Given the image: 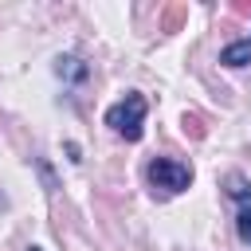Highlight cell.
Masks as SVG:
<instances>
[{"label": "cell", "instance_id": "6da1fadb", "mask_svg": "<svg viewBox=\"0 0 251 251\" xmlns=\"http://www.w3.org/2000/svg\"><path fill=\"white\" fill-rule=\"evenodd\" d=\"M141 118H145V98L141 94H126L118 106L106 110V126H114L126 141H137L141 137Z\"/></svg>", "mask_w": 251, "mask_h": 251}, {"label": "cell", "instance_id": "7a4b0ae2", "mask_svg": "<svg viewBox=\"0 0 251 251\" xmlns=\"http://www.w3.org/2000/svg\"><path fill=\"white\" fill-rule=\"evenodd\" d=\"M149 180H153V188H161V192H180V188H188L192 169L180 165V161H173V157H153V161H149Z\"/></svg>", "mask_w": 251, "mask_h": 251}, {"label": "cell", "instance_id": "3957f363", "mask_svg": "<svg viewBox=\"0 0 251 251\" xmlns=\"http://www.w3.org/2000/svg\"><path fill=\"white\" fill-rule=\"evenodd\" d=\"M220 63H227V67H243V63H251V39L224 47V51H220Z\"/></svg>", "mask_w": 251, "mask_h": 251}, {"label": "cell", "instance_id": "277c9868", "mask_svg": "<svg viewBox=\"0 0 251 251\" xmlns=\"http://www.w3.org/2000/svg\"><path fill=\"white\" fill-rule=\"evenodd\" d=\"M227 192H231L235 200H243V204H251V184H247L243 176H235V173L227 176Z\"/></svg>", "mask_w": 251, "mask_h": 251}, {"label": "cell", "instance_id": "5b68a950", "mask_svg": "<svg viewBox=\"0 0 251 251\" xmlns=\"http://www.w3.org/2000/svg\"><path fill=\"white\" fill-rule=\"evenodd\" d=\"M235 227H239V239H247V243H251V208H243V212H239Z\"/></svg>", "mask_w": 251, "mask_h": 251}, {"label": "cell", "instance_id": "8992f818", "mask_svg": "<svg viewBox=\"0 0 251 251\" xmlns=\"http://www.w3.org/2000/svg\"><path fill=\"white\" fill-rule=\"evenodd\" d=\"M184 133H192V137H204V126H200V118H196V114H184Z\"/></svg>", "mask_w": 251, "mask_h": 251}, {"label": "cell", "instance_id": "52a82bcc", "mask_svg": "<svg viewBox=\"0 0 251 251\" xmlns=\"http://www.w3.org/2000/svg\"><path fill=\"white\" fill-rule=\"evenodd\" d=\"M180 16H184V4H173V8H169V16H165V27L173 31V27L180 24Z\"/></svg>", "mask_w": 251, "mask_h": 251}, {"label": "cell", "instance_id": "ba28073f", "mask_svg": "<svg viewBox=\"0 0 251 251\" xmlns=\"http://www.w3.org/2000/svg\"><path fill=\"white\" fill-rule=\"evenodd\" d=\"M31 251H39V247H31Z\"/></svg>", "mask_w": 251, "mask_h": 251}]
</instances>
